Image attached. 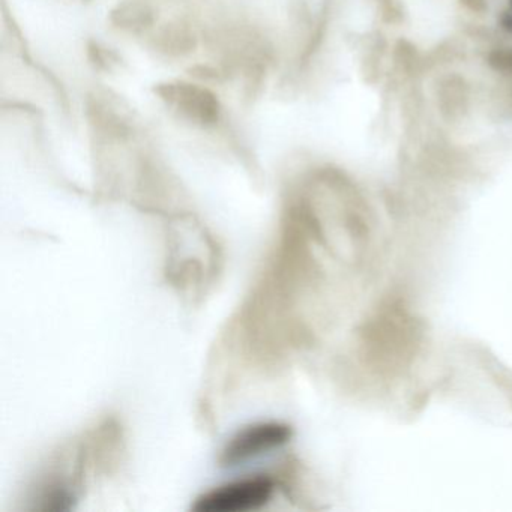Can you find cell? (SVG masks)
<instances>
[{"mask_svg":"<svg viewBox=\"0 0 512 512\" xmlns=\"http://www.w3.org/2000/svg\"><path fill=\"white\" fill-rule=\"evenodd\" d=\"M274 494V482L266 476H254L221 485L202 494L194 503L196 512H248L268 505Z\"/></svg>","mask_w":512,"mask_h":512,"instance_id":"6da1fadb","label":"cell"},{"mask_svg":"<svg viewBox=\"0 0 512 512\" xmlns=\"http://www.w3.org/2000/svg\"><path fill=\"white\" fill-rule=\"evenodd\" d=\"M292 439V430L289 425L281 422H260L244 430L238 431L227 442L221 454V463L224 466H236L245 463L251 458L260 457L272 449L286 445Z\"/></svg>","mask_w":512,"mask_h":512,"instance_id":"7a4b0ae2","label":"cell"},{"mask_svg":"<svg viewBox=\"0 0 512 512\" xmlns=\"http://www.w3.org/2000/svg\"><path fill=\"white\" fill-rule=\"evenodd\" d=\"M158 94L169 103V106L175 107L182 115L199 124H214L218 119L220 106L217 98L206 89L188 83H169L161 85Z\"/></svg>","mask_w":512,"mask_h":512,"instance_id":"3957f363","label":"cell"},{"mask_svg":"<svg viewBox=\"0 0 512 512\" xmlns=\"http://www.w3.org/2000/svg\"><path fill=\"white\" fill-rule=\"evenodd\" d=\"M41 502H43L41 505L43 511H68L73 508L74 496L65 488H56L44 494Z\"/></svg>","mask_w":512,"mask_h":512,"instance_id":"277c9868","label":"cell"}]
</instances>
